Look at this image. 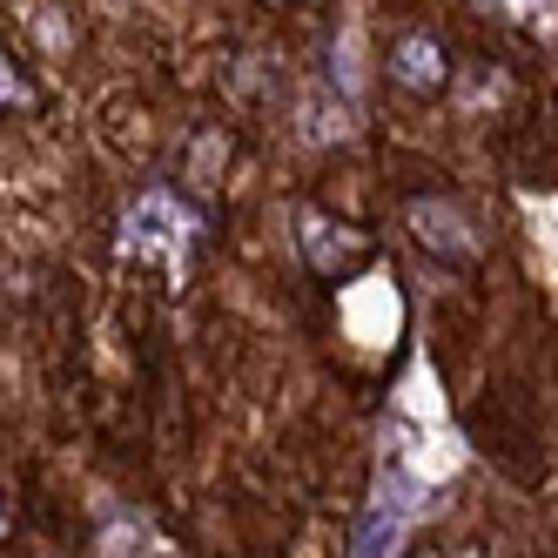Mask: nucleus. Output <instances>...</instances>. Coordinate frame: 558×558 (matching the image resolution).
Listing matches in <instances>:
<instances>
[{
	"label": "nucleus",
	"mask_w": 558,
	"mask_h": 558,
	"mask_svg": "<svg viewBox=\"0 0 558 558\" xmlns=\"http://www.w3.org/2000/svg\"><path fill=\"white\" fill-rule=\"evenodd\" d=\"M390 68H397L404 88H445V48H437L430 34H404L397 54H390Z\"/></svg>",
	"instance_id": "f257e3e1"
}]
</instances>
